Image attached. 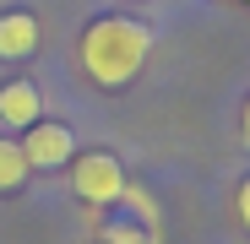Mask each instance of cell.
I'll return each mask as SVG.
<instances>
[{"mask_svg": "<svg viewBox=\"0 0 250 244\" xmlns=\"http://www.w3.org/2000/svg\"><path fill=\"white\" fill-rule=\"evenodd\" d=\"M147 55H152V27L136 17H98L76 44V60L87 71V81L104 93L131 87L147 65Z\"/></svg>", "mask_w": 250, "mask_h": 244, "instance_id": "obj_1", "label": "cell"}, {"mask_svg": "<svg viewBox=\"0 0 250 244\" xmlns=\"http://www.w3.org/2000/svg\"><path fill=\"white\" fill-rule=\"evenodd\" d=\"M71 190L76 201H87V206H114L125 195V169L114 152H82L71 157Z\"/></svg>", "mask_w": 250, "mask_h": 244, "instance_id": "obj_2", "label": "cell"}, {"mask_svg": "<svg viewBox=\"0 0 250 244\" xmlns=\"http://www.w3.org/2000/svg\"><path fill=\"white\" fill-rule=\"evenodd\" d=\"M22 157H27V169H65V163L76 157V136L71 125H60V119H38V125L22 131Z\"/></svg>", "mask_w": 250, "mask_h": 244, "instance_id": "obj_3", "label": "cell"}, {"mask_svg": "<svg viewBox=\"0 0 250 244\" xmlns=\"http://www.w3.org/2000/svg\"><path fill=\"white\" fill-rule=\"evenodd\" d=\"M44 119V93H38V81L27 76H11V81H0V125L6 131H27Z\"/></svg>", "mask_w": 250, "mask_h": 244, "instance_id": "obj_4", "label": "cell"}, {"mask_svg": "<svg viewBox=\"0 0 250 244\" xmlns=\"http://www.w3.org/2000/svg\"><path fill=\"white\" fill-rule=\"evenodd\" d=\"M27 55H38V17L6 11L0 17V60H27Z\"/></svg>", "mask_w": 250, "mask_h": 244, "instance_id": "obj_5", "label": "cell"}, {"mask_svg": "<svg viewBox=\"0 0 250 244\" xmlns=\"http://www.w3.org/2000/svg\"><path fill=\"white\" fill-rule=\"evenodd\" d=\"M27 157H22V141H11V136H0V195H17L22 185H27Z\"/></svg>", "mask_w": 250, "mask_h": 244, "instance_id": "obj_6", "label": "cell"}, {"mask_svg": "<svg viewBox=\"0 0 250 244\" xmlns=\"http://www.w3.org/2000/svg\"><path fill=\"white\" fill-rule=\"evenodd\" d=\"M98 244H158L152 228H136V223H125V217H109L98 228Z\"/></svg>", "mask_w": 250, "mask_h": 244, "instance_id": "obj_7", "label": "cell"}, {"mask_svg": "<svg viewBox=\"0 0 250 244\" xmlns=\"http://www.w3.org/2000/svg\"><path fill=\"white\" fill-rule=\"evenodd\" d=\"M234 217H239V228L250 233V174L239 179V190H234Z\"/></svg>", "mask_w": 250, "mask_h": 244, "instance_id": "obj_8", "label": "cell"}, {"mask_svg": "<svg viewBox=\"0 0 250 244\" xmlns=\"http://www.w3.org/2000/svg\"><path fill=\"white\" fill-rule=\"evenodd\" d=\"M245 141H250V98H245Z\"/></svg>", "mask_w": 250, "mask_h": 244, "instance_id": "obj_9", "label": "cell"}, {"mask_svg": "<svg viewBox=\"0 0 250 244\" xmlns=\"http://www.w3.org/2000/svg\"><path fill=\"white\" fill-rule=\"evenodd\" d=\"M245 6H250V0H245Z\"/></svg>", "mask_w": 250, "mask_h": 244, "instance_id": "obj_10", "label": "cell"}]
</instances>
